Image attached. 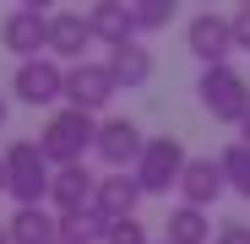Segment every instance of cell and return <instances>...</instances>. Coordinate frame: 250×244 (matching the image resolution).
I'll return each mask as SVG.
<instances>
[{
  "instance_id": "obj_24",
  "label": "cell",
  "mask_w": 250,
  "mask_h": 244,
  "mask_svg": "<svg viewBox=\"0 0 250 244\" xmlns=\"http://www.w3.org/2000/svg\"><path fill=\"white\" fill-rule=\"evenodd\" d=\"M239 141H245V147H250V114H245V119H239Z\"/></svg>"
},
{
  "instance_id": "obj_5",
  "label": "cell",
  "mask_w": 250,
  "mask_h": 244,
  "mask_svg": "<svg viewBox=\"0 0 250 244\" xmlns=\"http://www.w3.org/2000/svg\"><path fill=\"white\" fill-rule=\"evenodd\" d=\"M142 147H147V136H142V125H136V119H125V114L98 119L93 152H98V163H104L109 174H131V169H136V157H142Z\"/></svg>"
},
{
  "instance_id": "obj_4",
  "label": "cell",
  "mask_w": 250,
  "mask_h": 244,
  "mask_svg": "<svg viewBox=\"0 0 250 244\" xmlns=\"http://www.w3.org/2000/svg\"><path fill=\"white\" fill-rule=\"evenodd\" d=\"M196 98H201V109L212 114V119L239 125V119L250 114V81H245L234 65H207L201 81H196Z\"/></svg>"
},
{
  "instance_id": "obj_19",
  "label": "cell",
  "mask_w": 250,
  "mask_h": 244,
  "mask_svg": "<svg viewBox=\"0 0 250 244\" xmlns=\"http://www.w3.org/2000/svg\"><path fill=\"white\" fill-rule=\"evenodd\" d=\"M218 169H223V185L250 201V147H245V141H229V147L218 152Z\"/></svg>"
},
{
  "instance_id": "obj_11",
  "label": "cell",
  "mask_w": 250,
  "mask_h": 244,
  "mask_svg": "<svg viewBox=\"0 0 250 244\" xmlns=\"http://www.w3.org/2000/svg\"><path fill=\"white\" fill-rule=\"evenodd\" d=\"M174 190H180V206H196V212H207V206H212V201H218L229 185H223V169H218V157H190Z\"/></svg>"
},
{
  "instance_id": "obj_3",
  "label": "cell",
  "mask_w": 250,
  "mask_h": 244,
  "mask_svg": "<svg viewBox=\"0 0 250 244\" xmlns=\"http://www.w3.org/2000/svg\"><path fill=\"white\" fill-rule=\"evenodd\" d=\"M185 163H190V152H185L180 136H147V147H142L131 174H136L142 195H169L180 185V174H185Z\"/></svg>"
},
{
  "instance_id": "obj_22",
  "label": "cell",
  "mask_w": 250,
  "mask_h": 244,
  "mask_svg": "<svg viewBox=\"0 0 250 244\" xmlns=\"http://www.w3.org/2000/svg\"><path fill=\"white\" fill-rule=\"evenodd\" d=\"M229 33H234V49H250V6H239L229 17Z\"/></svg>"
},
{
  "instance_id": "obj_7",
  "label": "cell",
  "mask_w": 250,
  "mask_h": 244,
  "mask_svg": "<svg viewBox=\"0 0 250 244\" xmlns=\"http://www.w3.org/2000/svg\"><path fill=\"white\" fill-rule=\"evenodd\" d=\"M114 93H120V87H114V76H109L104 60H76V65H65V109L98 114V109H109Z\"/></svg>"
},
{
  "instance_id": "obj_8",
  "label": "cell",
  "mask_w": 250,
  "mask_h": 244,
  "mask_svg": "<svg viewBox=\"0 0 250 244\" xmlns=\"http://www.w3.org/2000/svg\"><path fill=\"white\" fill-rule=\"evenodd\" d=\"M44 38H49V11L38 6V0H22V6L6 11V22H0V44H6L17 60L44 55Z\"/></svg>"
},
{
  "instance_id": "obj_17",
  "label": "cell",
  "mask_w": 250,
  "mask_h": 244,
  "mask_svg": "<svg viewBox=\"0 0 250 244\" xmlns=\"http://www.w3.org/2000/svg\"><path fill=\"white\" fill-rule=\"evenodd\" d=\"M212 239V217L196 206H174L163 217V244H207Z\"/></svg>"
},
{
  "instance_id": "obj_20",
  "label": "cell",
  "mask_w": 250,
  "mask_h": 244,
  "mask_svg": "<svg viewBox=\"0 0 250 244\" xmlns=\"http://www.w3.org/2000/svg\"><path fill=\"white\" fill-rule=\"evenodd\" d=\"M131 17H136V33H163L174 22V0H136Z\"/></svg>"
},
{
  "instance_id": "obj_29",
  "label": "cell",
  "mask_w": 250,
  "mask_h": 244,
  "mask_svg": "<svg viewBox=\"0 0 250 244\" xmlns=\"http://www.w3.org/2000/svg\"><path fill=\"white\" fill-rule=\"evenodd\" d=\"M152 244H163V239H152Z\"/></svg>"
},
{
  "instance_id": "obj_28",
  "label": "cell",
  "mask_w": 250,
  "mask_h": 244,
  "mask_svg": "<svg viewBox=\"0 0 250 244\" xmlns=\"http://www.w3.org/2000/svg\"><path fill=\"white\" fill-rule=\"evenodd\" d=\"M55 244H76V239H55Z\"/></svg>"
},
{
  "instance_id": "obj_1",
  "label": "cell",
  "mask_w": 250,
  "mask_h": 244,
  "mask_svg": "<svg viewBox=\"0 0 250 244\" xmlns=\"http://www.w3.org/2000/svg\"><path fill=\"white\" fill-rule=\"evenodd\" d=\"M0 163H6V195L17 201V206H44V201H49L55 169H49V157L38 152V141L17 136L6 152H0Z\"/></svg>"
},
{
  "instance_id": "obj_14",
  "label": "cell",
  "mask_w": 250,
  "mask_h": 244,
  "mask_svg": "<svg viewBox=\"0 0 250 244\" xmlns=\"http://www.w3.org/2000/svg\"><path fill=\"white\" fill-rule=\"evenodd\" d=\"M109 76H114V87L120 93H136V87H147V81H152V49L142 44V38H136V44H120V49H109Z\"/></svg>"
},
{
  "instance_id": "obj_27",
  "label": "cell",
  "mask_w": 250,
  "mask_h": 244,
  "mask_svg": "<svg viewBox=\"0 0 250 244\" xmlns=\"http://www.w3.org/2000/svg\"><path fill=\"white\" fill-rule=\"evenodd\" d=\"M0 244H11V239H6V223H0Z\"/></svg>"
},
{
  "instance_id": "obj_10",
  "label": "cell",
  "mask_w": 250,
  "mask_h": 244,
  "mask_svg": "<svg viewBox=\"0 0 250 244\" xmlns=\"http://www.w3.org/2000/svg\"><path fill=\"white\" fill-rule=\"evenodd\" d=\"M87 44H93L87 11H49V38H44V55H49V60H60V65H76Z\"/></svg>"
},
{
  "instance_id": "obj_21",
  "label": "cell",
  "mask_w": 250,
  "mask_h": 244,
  "mask_svg": "<svg viewBox=\"0 0 250 244\" xmlns=\"http://www.w3.org/2000/svg\"><path fill=\"white\" fill-rule=\"evenodd\" d=\"M109 244H152V239H147V223H136V217H120V223L109 228Z\"/></svg>"
},
{
  "instance_id": "obj_9",
  "label": "cell",
  "mask_w": 250,
  "mask_h": 244,
  "mask_svg": "<svg viewBox=\"0 0 250 244\" xmlns=\"http://www.w3.org/2000/svg\"><path fill=\"white\" fill-rule=\"evenodd\" d=\"M185 49L201 60V71H207V65H229V55H234L229 17H218V11H196V17L185 22Z\"/></svg>"
},
{
  "instance_id": "obj_23",
  "label": "cell",
  "mask_w": 250,
  "mask_h": 244,
  "mask_svg": "<svg viewBox=\"0 0 250 244\" xmlns=\"http://www.w3.org/2000/svg\"><path fill=\"white\" fill-rule=\"evenodd\" d=\"M212 244H250V223H223L212 233Z\"/></svg>"
},
{
  "instance_id": "obj_13",
  "label": "cell",
  "mask_w": 250,
  "mask_h": 244,
  "mask_svg": "<svg viewBox=\"0 0 250 244\" xmlns=\"http://www.w3.org/2000/svg\"><path fill=\"white\" fill-rule=\"evenodd\" d=\"M87 27H93V44H104V49H120V44H136L142 38L131 6H120V0H98L87 11Z\"/></svg>"
},
{
  "instance_id": "obj_15",
  "label": "cell",
  "mask_w": 250,
  "mask_h": 244,
  "mask_svg": "<svg viewBox=\"0 0 250 244\" xmlns=\"http://www.w3.org/2000/svg\"><path fill=\"white\" fill-rule=\"evenodd\" d=\"M93 206L104 212V217H136V206H142V185H136V174H104L98 179V190H93Z\"/></svg>"
},
{
  "instance_id": "obj_26",
  "label": "cell",
  "mask_w": 250,
  "mask_h": 244,
  "mask_svg": "<svg viewBox=\"0 0 250 244\" xmlns=\"http://www.w3.org/2000/svg\"><path fill=\"white\" fill-rule=\"evenodd\" d=\"M0 125H6V93H0Z\"/></svg>"
},
{
  "instance_id": "obj_25",
  "label": "cell",
  "mask_w": 250,
  "mask_h": 244,
  "mask_svg": "<svg viewBox=\"0 0 250 244\" xmlns=\"http://www.w3.org/2000/svg\"><path fill=\"white\" fill-rule=\"evenodd\" d=\"M0 195H6V163H0Z\"/></svg>"
},
{
  "instance_id": "obj_2",
  "label": "cell",
  "mask_w": 250,
  "mask_h": 244,
  "mask_svg": "<svg viewBox=\"0 0 250 244\" xmlns=\"http://www.w3.org/2000/svg\"><path fill=\"white\" fill-rule=\"evenodd\" d=\"M93 136H98V119L82 114V109H55L49 125L38 131V152L49 157V169H71L93 152Z\"/></svg>"
},
{
  "instance_id": "obj_12",
  "label": "cell",
  "mask_w": 250,
  "mask_h": 244,
  "mask_svg": "<svg viewBox=\"0 0 250 244\" xmlns=\"http://www.w3.org/2000/svg\"><path fill=\"white\" fill-rule=\"evenodd\" d=\"M93 190H98V179L87 174V163L55 169V179H49V206H55L60 217H71V212H82V206H93Z\"/></svg>"
},
{
  "instance_id": "obj_6",
  "label": "cell",
  "mask_w": 250,
  "mask_h": 244,
  "mask_svg": "<svg viewBox=\"0 0 250 244\" xmlns=\"http://www.w3.org/2000/svg\"><path fill=\"white\" fill-rule=\"evenodd\" d=\"M11 93H17L22 103H33V109L60 103V98H65V65H60V60H49V55L17 60V71H11Z\"/></svg>"
},
{
  "instance_id": "obj_18",
  "label": "cell",
  "mask_w": 250,
  "mask_h": 244,
  "mask_svg": "<svg viewBox=\"0 0 250 244\" xmlns=\"http://www.w3.org/2000/svg\"><path fill=\"white\" fill-rule=\"evenodd\" d=\"M109 228H114V217H104L98 206H82V212L60 217V239H76V244H109Z\"/></svg>"
},
{
  "instance_id": "obj_16",
  "label": "cell",
  "mask_w": 250,
  "mask_h": 244,
  "mask_svg": "<svg viewBox=\"0 0 250 244\" xmlns=\"http://www.w3.org/2000/svg\"><path fill=\"white\" fill-rule=\"evenodd\" d=\"M6 239L11 244H55L60 239V217L49 206H17L11 223H6Z\"/></svg>"
}]
</instances>
